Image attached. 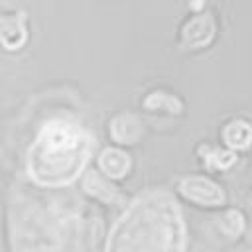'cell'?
I'll return each instance as SVG.
<instances>
[{"instance_id": "3", "label": "cell", "mask_w": 252, "mask_h": 252, "mask_svg": "<svg viewBox=\"0 0 252 252\" xmlns=\"http://www.w3.org/2000/svg\"><path fill=\"white\" fill-rule=\"evenodd\" d=\"M89 138L83 128L65 120L47 122L28 152V173L45 187L71 183L89 159Z\"/></svg>"}, {"instance_id": "11", "label": "cell", "mask_w": 252, "mask_h": 252, "mask_svg": "<svg viewBox=\"0 0 252 252\" xmlns=\"http://www.w3.org/2000/svg\"><path fill=\"white\" fill-rule=\"evenodd\" d=\"M219 228L226 234V236H230V238H234V236H238L242 230H244V219H242V215L238 213V211H226L220 219H219Z\"/></svg>"}, {"instance_id": "4", "label": "cell", "mask_w": 252, "mask_h": 252, "mask_svg": "<svg viewBox=\"0 0 252 252\" xmlns=\"http://www.w3.org/2000/svg\"><path fill=\"white\" fill-rule=\"evenodd\" d=\"M179 191L189 201L199 203V205L215 207V205H222L224 203V191L217 183H213L211 179L201 177V175L183 177L179 181Z\"/></svg>"}, {"instance_id": "6", "label": "cell", "mask_w": 252, "mask_h": 252, "mask_svg": "<svg viewBox=\"0 0 252 252\" xmlns=\"http://www.w3.org/2000/svg\"><path fill=\"white\" fill-rule=\"evenodd\" d=\"M183 43L185 45H203L215 35V20L209 12H203L195 18H191L183 30Z\"/></svg>"}, {"instance_id": "8", "label": "cell", "mask_w": 252, "mask_h": 252, "mask_svg": "<svg viewBox=\"0 0 252 252\" xmlns=\"http://www.w3.org/2000/svg\"><path fill=\"white\" fill-rule=\"evenodd\" d=\"M142 134V122L134 114H120L110 122V136L116 142L122 144H132L140 138Z\"/></svg>"}, {"instance_id": "2", "label": "cell", "mask_w": 252, "mask_h": 252, "mask_svg": "<svg viewBox=\"0 0 252 252\" xmlns=\"http://www.w3.org/2000/svg\"><path fill=\"white\" fill-rule=\"evenodd\" d=\"M104 252H185V222L175 199L142 193L114 222Z\"/></svg>"}, {"instance_id": "13", "label": "cell", "mask_w": 252, "mask_h": 252, "mask_svg": "<svg viewBox=\"0 0 252 252\" xmlns=\"http://www.w3.org/2000/svg\"><path fill=\"white\" fill-rule=\"evenodd\" d=\"M203 158H205V161H207L209 167H219V169L228 167V165L234 163V159H236L234 152L219 150V148H213V150H209V152L203 148Z\"/></svg>"}, {"instance_id": "9", "label": "cell", "mask_w": 252, "mask_h": 252, "mask_svg": "<svg viewBox=\"0 0 252 252\" xmlns=\"http://www.w3.org/2000/svg\"><path fill=\"white\" fill-rule=\"evenodd\" d=\"M83 187H85L87 193H91L93 197L102 199L104 203H118L120 197H122L120 191H118L108 179H104L98 171H87Z\"/></svg>"}, {"instance_id": "10", "label": "cell", "mask_w": 252, "mask_h": 252, "mask_svg": "<svg viewBox=\"0 0 252 252\" xmlns=\"http://www.w3.org/2000/svg\"><path fill=\"white\" fill-rule=\"evenodd\" d=\"M222 138L230 148H246L252 142V126L244 120H234L222 130Z\"/></svg>"}, {"instance_id": "7", "label": "cell", "mask_w": 252, "mask_h": 252, "mask_svg": "<svg viewBox=\"0 0 252 252\" xmlns=\"http://www.w3.org/2000/svg\"><path fill=\"white\" fill-rule=\"evenodd\" d=\"M98 165L102 169V173L110 179H120L128 173L130 169V156L122 150L116 148H106L100 158H98Z\"/></svg>"}, {"instance_id": "12", "label": "cell", "mask_w": 252, "mask_h": 252, "mask_svg": "<svg viewBox=\"0 0 252 252\" xmlns=\"http://www.w3.org/2000/svg\"><path fill=\"white\" fill-rule=\"evenodd\" d=\"M144 104L150 106V108H167V110H171V112H179V110H181V102H179L173 94L161 93V91L152 93V94L144 100Z\"/></svg>"}, {"instance_id": "1", "label": "cell", "mask_w": 252, "mask_h": 252, "mask_svg": "<svg viewBox=\"0 0 252 252\" xmlns=\"http://www.w3.org/2000/svg\"><path fill=\"white\" fill-rule=\"evenodd\" d=\"M10 232L12 252H89L96 240L83 211L63 201L14 203Z\"/></svg>"}, {"instance_id": "5", "label": "cell", "mask_w": 252, "mask_h": 252, "mask_svg": "<svg viewBox=\"0 0 252 252\" xmlns=\"http://www.w3.org/2000/svg\"><path fill=\"white\" fill-rule=\"evenodd\" d=\"M26 18L22 12L0 14V43L6 49H18L26 41Z\"/></svg>"}]
</instances>
